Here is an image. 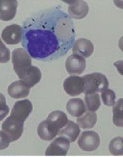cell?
Instances as JSON below:
<instances>
[{
  "label": "cell",
  "instance_id": "obj_1",
  "mask_svg": "<svg viewBox=\"0 0 123 157\" xmlns=\"http://www.w3.org/2000/svg\"><path fill=\"white\" fill-rule=\"evenodd\" d=\"M21 44L31 58L52 61L64 56L75 42L72 19L60 6L40 10L22 26Z\"/></svg>",
  "mask_w": 123,
  "mask_h": 157
},
{
  "label": "cell",
  "instance_id": "obj_2",
  "mask_svg": "<svg viewBox=\"0 0 123 157\" xmlns=\"http://www.w3.org/2000/svg\"><path fill=\"white\" fill-rule=\"evenodd\" d=\"M68 117L61 110H55L48 114L46 120L39 124L38 135L44 141H51L59 134V132L68 122Z\"/></svg>",
  "mask_w": 123,
  "mask_h": 157
},
{
  "label": "cell",
  "instance_id": "obj_3",
  "mask_svg": "<svg viewBox=\"0 0 123 157\" xmlns=\"http://www.w3.org/2000/svg\"><path fill=\"white\" fill-rule=\"evenodd\" d=\"M84 81V92L86 94L102 93L108 89L109 82L108 78L103 74L93 73L82 77Z\"/></svg>",
  "mask_w": 123,
  "mask_h": 157
},
{
  "label": "cell",
  "instance_id": "obj_4",
  "mask_svg": "<svg viewBox=\"0 0 123 157\" xmlns=\"http://www.w3.org/2000/svg\"><path fill=\"white\" fill-rule=\"evenodd\" d=\"M14 71L21 80L25 82L30 88L39 83L41 80V72L37 66L31 65L26 66L14 69Z\"/></svg>",
  "mask_w": 123,
  "mask_h": 157
},
{
  "label": "cell",
  "instance_id": "obj_5",
  "mask_svg": "<svg viewBox=\"0 0 123 157\" xmlns=\"http://www.w3.org/2000/svg\"><path fill=\"white\" fill-rule=\"evenodd\" d=\"M2 131L6 134L10 142H16L23 134L24 123L10 116L2 123Z\"/></svg>",
  "mask_w": 123,
  "mask_h": 157
},
{
  "label": "cell",
  "instance_id": "obj_6",
  "mask_svg": "<svg viewBox=\"0 0 123 157\" xmlns=\"http://www.w3.org/2000/svg\"><path fill=\"white\" fill-rule=\"evenodd\" d=\"M100 139L98 133L94 131L82 132L78 140V144L83 151H93L99 147Z\"/></svg>",
  "mask_w": 123,
  "mask_h": 157
},
{
  "label": "cell",
  "instance_id": "obj_7",
  "mask_svg": "<svg viewBox=\"0 0 123 157\" xmlns=\"http://www.w3.org/2000/svg\"><path fill=\"white\" fill-rule=\"evenodd\" d=\"M33 109V106L29 100L17 101L13 107L10 116L19 122L24 123Z\"/></svg>",
  "mask_w": 123,
  "mask_h": 157
},
{
  "label": "cell",
  "instance_id": "obj_8",
  "mask_svg": "<svg viewBox=\"0 0 123 157\" xmlns=\"http://www.w3.org/2000/svg\"><path fill=\"white\" fill-rule=\"evenodd\" d=\"M23 30L18 24H12L4 29L2 32V39L8 45H17L21 41Z\"/></svg>",
  "mask_w": 123,
  "mask_h": 157
},
{
  "label": "cell",
  "instance_id": "obj_9",
  "mask_svg": "<svg viewBox=\"0 0 123 157\" xmlns=\"http://www.w3.org/2000/svg\"><path fill=\"white\" fill-rule=\"evenodd\" d=\"M70 149V142L66 138L59 136L50 144L46 151V156H66Z\"/></svg>",
  "mask_w": 123,
  "mask_h": 157
},
{
  "label": "cell",
  "instance_id": "obj_10",
  "mask_svg": "<svg viewBox=\"0 0 123 157\" xmlns=\"http://www.w3.org/2000/svg\"><path fill=\"white\" fill-rule=\"evenodd\" d=\"M84 81L79 76H70L65 80L63 88L71 96H77L84 92Z\"/></svg>",
  "mask_w": 123,
  "mask_h": 157
},
{
  "label": "cell",
  "instance_id": "obj_11",
  "mask_svg": "<svg viewBox=\"0 0 123 157\" xmlns=\"http://www.w3.org/2000/svg\"><path fill=\"white\" fill-rule=\"evenodd\" d=\"M86 61L85 58L73 54L67 58L66 68L71 75H80L86 70Z\"/></svg>",
  "mask_w": 123,
  "mask_h": 157
},
{
  "label": "cell",
  "instance_id": "obj_12",
  "mask_svg": "<svg viewBox=\"0 0 123 157\" xmlns=\"http://www.w3.org/2000/svg\"><path fill=\"white\" fill-rule=\"evenodd\" d=\"M72 48L73 54L78 55L83 58L90 57L94 51L92 41L83 38L76 40L73 44Z\"/></svg>",
  "mask_w": 123,
  "mask_h": 157
},
{
  "label": "cell",
  "instance_id": "obj_13",
  "mask_svg": "<svg viewBox=\"0 0 123 157\" xmlns=\"http://www.w3.org/2000/svg\"><path fill=\"white\" fill-rule=\"evenodd\" d=\"M18 2L16 0H0V19L8 21L14 19Z\"/></svg>",
  "mask_w": 123,
  "mask_h": 157
},
{
  "label": "cell",
  "instance_id": "obj_14",
  "mask_svg": "<svg viewBox=\"0 0 123 157\" xmlns=\"http://www.w3.org/2000/svg\"><path fill=\"white\" fill-rule=\"evenodd\" d=\"M8 94L14 99L26 98L30 93V87L22 80H17L12 82L8 87Z\"/></svg>",
  "mask_w": 123,
  "mask_h": 157
},
{
  "label": "cell",
  "instance_id": "obj_15",
  "mask_svg": "<svg viewBox=\"0 0 123 157\" xmlns=\"http://www.w3.org/2000/svg\"><path fill=\"white\" fill-rule=\"evenodd\" d=\"M69 16L75 19H81L88 14V5L85 1H72L70 2L68 6Z\"/></svg>",
  "mask_w": 123,
  "mask_h": 157
},
{
  "label": "cell",
  "instance_id": "obj_16",
  "mask_svg": "<svg viewBox=\"0 0 123 157\" xmlns=\"http://www.w3.org/2000/svg\"><path fill=\"white\" fill-rule=\"evenodd\" d=\"M80 133V127L71 120H68L66 126L59 132V135L66 138L69 142H74Z\"/></svg>",
  "mask_w": 123,
  "mask_h": 157
},
{
  "label": "cell",
  "instance_id": "obj_17",
  "mask_svg": "<svg viewBox=\"0 0 123 157\" xmlns=\"http://www.w3.org/2000/svg\"><path fill=\"white\" fill-rule=\"evenodd\" d=\"M66 109L71 116L79 117L86 112V107L80 98H73L67 102Z\"/></svg>",
  "mask_w": 123,
  "mask_h": 157
},
{
  "label": "cell",
  "instance_id": "obj_18",
  "mask_svg": "<svg viewBox=\"0 0 123 157\" xmlns=\"http://www.w3.org/2000/svg\"><path fill=\"white\" fill-rule=\"evenodd\" d=\"M84 115L77 118L78 125L83 129H92L97 122V114L93 112H86Z\"/></svg>",
  "mask_w": 123,
  "mask_h": 157
},
{
  "label": "cell",
  "instance_id": "obj_19",
  "mask_svg": "<svg viewBox=\"0 0 123 157\" xmlns=\"http://www.w3.org/2000/svg\"><path fill=\"white\" fill-rule=\"evenodd\" d=\"M84 100L86 102V107L90 112L95 113L100 108L101 105L100 95L97 93L86 94Z\"/></svg>",
  "mask_w": 123,
  "mask_h": 157
},
{
  "label": "cell",
  "instance_id": "obj_20",
  "mask_svg": "<svg viewBox=\"0 0 123 157\" xmlns=\"http://www.w3.org/2000/svg\"><path fill=\"white\" fill-rule=\"evenodd\" d=\"M123 100L119 99L113 106V123L117 127L123 126Z\"/></svg>",
  "mask_w": 123,
  "mask_h": 157
},
{
  "label": "cell",
  "instance_id": "obj_21",
  "mask_svg": "<svg viewBox=\"0 0 123 157\" xmlns=\"http://www.w3.org/2000/svg\"><path fill=\"white\" fill-rule=\"evenodd\" d=\"M109 150L110 153L114 156H120L123 154V139L122 137L114 138L110 142Z\"/></svg>",
  "mask_w": 123,
  "mask_h": 157
},
{
  "label": "cell",
  "instance_id": "obj_22",
  "mask_svg": "<svg viewBox=\"0 0 123 157\" xmlns=\"http://www.w3.org/2000/svg\"><path fill=\"white\" fill-rule=\"evenodd\" d=\"M101 98L104 105L108 107L114 106L115 104L116 95L115 92L110 89H106L101 93Z\"/></svg>",
  "mask_w": 123,
  "mask_h": 157
},
{
  "label": "cell",
  "instance_id": "obj_23",
  "mask_svg": "<svg viewBox=\"0 0 123 157\" xmlns=\"http://www.w3.org/2000/svg\"><path fill=\"white\" fill-rule=\"evenodd\" d=\"M10 60V51L0 38V63H6Z\"/></svg>",
  "mask_w": 123,
  "mask_h": 157
},
{
  "label": "cell",
  "instance_id": "obj_24",
  "mask_svg": "<svg viewBox=\"0 0 123 157\" xmlns=\"http://www.w3.org/2000/svg\"><path fill=\"white\" fill-rule=\"evenodd\" d=\"M10 144V141L5 134L0 131V150L6 149Z\"/></svg>",
  "mask_w": 123,
  "mask_h": 157
},
{
  "label": "cell",
  "instance_id": "obj_25",
  "mask_svg": "<svg viewBox=\"0 0 123 157\" xmlns=\"http://www.w3.org/2000/svg\"><path fill=\"white\" fill-rule=\"evenodd\" d=\"M9 112H10V108L6 105V101L0 102V121L3 120L9 114Z\"/></svg>",
  "mask_w": 123,
  "mask_h": 157
},
{
  "label": "cell",
  "instance_id": "obj_26",
  "mask_svg": "<svg viewBox=\"0 0 123 157\" xmlns=\"http://www.w3.org/2000/svg\"><path fill=\"white\" fill-rule=\"evenodd\" d=\"M4 101H6L5 97H4L3 94L0 93V102H4Z\"/></svg>",
  "mask_w": 123,
  "mask_h": 157
}]
</instances>
